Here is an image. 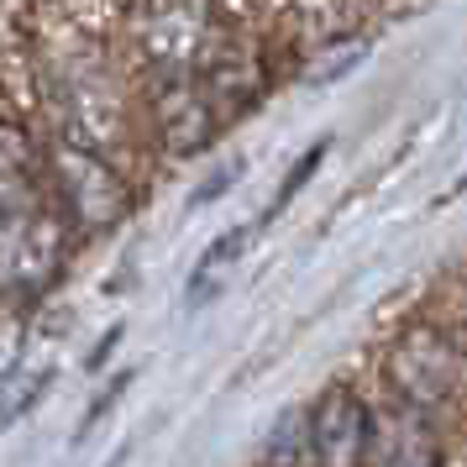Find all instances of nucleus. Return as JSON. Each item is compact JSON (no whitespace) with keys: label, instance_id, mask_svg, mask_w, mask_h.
I'll use <instances>...</instances> for the list:
<instances>
[{"label":"nucleus","instance_id":"1","mask_svg":"<svg viewBox=\"0 0 467 467\" xmlns=\"http://www.w3.org/2000/svg\"><path fill=\"white\" fill-rule=\"evenodd\" d=\"M47 106H53V121L64 131V142L89 152H106L121 137V121H127L106 64H95L89 53L58 58L47 68Z\"/></svg>","mask_w":467,"mask_h":467},{"label":"nucleus","instance_id":"2","mask_svg":"<svg viewBox=\"0 0 467 467\" xmlns=\"http://www.w3.org/2000/svg\"><path fill=\"white\" fill-rule=\"evenodd\" d=\"M47 184H53V200L64 211L68 232H110L131 211L127 179L116 173V163L106 152L53 142V152H47Z\"/></svg>","mask_w":467,"mask_h":467},{"label":"nucleus","instance_id":"3","mask_svg":"<svg viewBox=\"0 0 467 467\" xmlns=\"http://www.w3.org/2000/svg\"><path fill=\"white\" fill-rule=\"evenodd\" d=\"M68 263V221L53 211H26L0 221V289L16 299L47 295Z\"/></svg>","mask_w":467,"mask_h":467},{"label":"nucleus","instance_id":"4","mask_svg":"<svg viewBox=\"0 0 467 467\" xmlns=\"http://www.w3.org/2000/svg\"><path fill=\"white\" fill-rule=\"evenodd\" d=\"M215 26H221V16L211 5H137L131 37H137V53L148 64L152 85L158 79H194Z\"/></svg>","mask_w":467,"mask_h":467},{"label":"nucleus","instance_id":"5","mask_svg":"<svg viewBox=\"0 0 467 467\" xmlns=\"http://www.w3.org/2000/svg\"><path fill=\"white\" fill-rule=\"evenodd\" d=\"M383 373L394 383V394H400L404 410H436L457 394V383H462V358H457V347L436 331V326H415V331H404L394 347H389V358H383Z\"/></svg>","mask_w":467,"mask_h":467},{"label":"nucleus","instance_id":"6","mask_svg":"<svg viewBox=\"0 0 467 467\" xmlns=\"http://www.w3.org/2000/svg\"><path fill=\"white\" fill-rule=\"evenodd\" d=\"M305 436H310L316 467H368V457H373V415L347 383L326 389L310 404Z\"/></svg>","mask_w":467,"mask_h":467},{"label":"nucleus","instance_id":"7","mask_svg":"<svg viewBox=\"0 0 467 467\" xmlns=\"http://www.w3.org/2000/svg\"><path fill=\"white\" fill-rule=\"evenodd\" d=\"M194 85L205 89V100L221 110V121L247 110L263 89V53L247 32H232V26H215L211 32V47L194 68Z\"/></svg>","mask_w":467,"mask_h":467},{"label":"nucleus","instance_id":"8","mask_svg":"<svg viewBox=\"0 0 467 467\" xmlns=\"http://www.w3.org/2000/svg\"><path fill=\"white\" fill-rule=\"evenodd\" d=\"M152 127H158V142L173 158H194L215 142L221 131V110L205 100V89L194 79H158L152 85Z\"/></svg>","mask_w":467,"mask_h":467},{"label":"nucleus","instance_id":"9","mask_svg":"<svg viewBox=\"0 0 467 467\" xmlns=\"http://www.w3.org/2000/svg\"><path fill=\"white\" fill-rule=\"evenodd\" d=\"M26 211H37V142L26 127L0 116V221Z\"/></svg>","mask_w":467,"mask_h":467},{"label":"nucleus","instance_id":"10","mask_svg":"<svg viewBox=\"0 0 467 467\" xmlns=\"http://www.w3.org/2000/svg\"><path fill=\"white\" fill-rule=\"evenodd\" d=\"M373 451H379V467H441L436 457V436H431V425L415 415V410H400L394 420L373 431Z\"/></svg>","mask_w":467,"mask_h":467},{"label":"nucleus","instance_id":"11","mask_svg":"<svg viewBox=\"0 0 467 467\" xmlns=\"http://www.w3.org/2000/svg\"><path fill=\"white\" fill-rule=\"evenodd\" d=\"M247 236H253V226H236V232L215 236L211 253L200 257V268H194V278H190V305H205L211 295H221L226 274H232L236 263H242V253H247Z\"/></svg>","mask_w":467,"mask_h":467},{"label":"nucleus","instance_id":"12","mask_svg":"<svg viewBox=\"0 0 467 467\" xmlns=\"http://www.w3.org/2000/svg\"><path fill=\"white\" fill-rule=\"evenodd\" d=\"M362 53H368V37H358V43H352V47H337V53H331L326 64H316V68H310V85H331L337 74H347V68L358 64Z\"/></svg>","mask_w":467,"mask_h":467},{"label":"nucleus","instance_id":"13","mask_svg":"<svg viewBox=\"0 0 467 467\" xmlns=\"http://www.w3.org/2000/svg\"><path fill=\"white\" fill-rule=\"evenodd\" d=\"M320 158H326V142H316V148H310L305 158H299V169L289 173V179H284V190H278V205H289V200H295V190L305 184V179H310V173H316ZM278 205H274V211H278Z\"/></svg>","mask_w":467,"mask_h":467}]
</instances>
